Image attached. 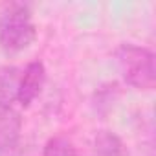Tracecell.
Segmentation results:
<instances>
[{
  "label": "cell",
  "mask_w": 156,
  "mask_h": 156,
  "mask_svg": "<svg viewBox=\"0 0 156 156\" xmlns=\"http://www.w3.org/2000/svg\"><path fill=\"white\" fill-rule=\"evenodd\" d=\"M116 61L123 81L136 90L156 87V57L149 48L125 42L116 50Z\"/></svg>",
  "instance_id": "6da1fadb"
},
{
  "label": "cell",
  "mask_w": 156,
  "mask_h": 156,
  "mask_svg": "<svg viewBox=\"0 0 156 156\" xmlns=\"http://www.w3.org/2000/svg\"><path fill=\"white\" fill-rule=\"evenodd\" d=\"M37 37L30 8L11 4L0 19V48L6 53H19L33 44Z\"/></svg>",
  "instance_id": "7a4b0ae2"
},
{
  "label": "cell",
  "mask_w": 156,
  "mask_h": 156,
  "mask_svg": "<svg viewBox=\"0 0 156 156\" xmlns=\"http://www.w3.org/2000/svg\"><path fill=\"white\" fill-rule=\"evenodd\" d=\"M46 83V68L42 61H31L20 73L19 83V98L17 103L20 107H30L42 92Z\"/></svg>",
  "instance_id": "3957f363"
},
{
  "label": "cell",
  "mask_w": 156,
  "mask_h": 156,
  "mask_svg": "<svg viewBox=\"0 0 156 156\" xmlns=\"http://www.w3.org/2000/svg\"><path fill=\"white\" fill-rule=\"evenodd\" d=\"M22 118L15 108H0V156H8L19 147Z\"/></svg>",
  "instance_id": "277c9868"
},
{
  "label": "cell",
  "mask_w": 156,
  "mask_h": 156,
  "mask_svg": "<svg viewBox=\"0 0 156 156\" xmlns=\"http://www.w3.org/2000/svg\"><path fill=\"white\" fill-rule=\"evenodd\" d=\"M20 73L22 70L17 66L0 68V108H13V103H17Z\"/></svg>",
  "instance_id": "5b68a950"
},
{
  "label": "cell",
  "mask_w": 156,
  "mask_h": 156,
  "mask_svg": "<svg viewBox=\"0 0 156 156\" xmlns=\"http://www.w3.org/2000/svg\"><path fill=\"white\" fill-rule=\"evenodd\" d=\"M94 156H129L123 140L112 130H99L92 141Z\"/></svg>",
  "instance_id": "8992f818"
},
{
  "label": "cell",
  "mask_w": 156,
  "mask_h": 156,
  "mask_svg": "<svg viewBox=\"0 0 156 156\" xmlns=\"http://www.w3.org/2000/svg\"><path fill=\"white\" fill-rule=\"evenodd\" d=\"M42 156H75V147L66 136H51L42 149Z\"/></svg>",
  "instance_id": "52a82bcc"
}]
</instances>
